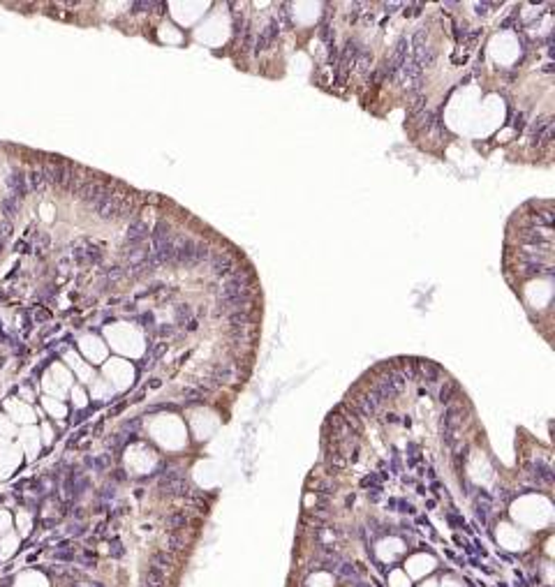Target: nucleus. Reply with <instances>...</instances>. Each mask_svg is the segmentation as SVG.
Listing matches in <instances>:
<instances>
[{"label": "nucleus", "instance_id": "7", "mask_svg": "<svg viewBox=\"0 0 555 587\" xmlns=\"http://www.w3.org/2000/svg\"><path fill=\"white\" fill-rule=\"evenodd\" d=\"M528 469H530V474H532L534 481L541 483V486H550V483H553V469H550L548 462L534 460V462H530Z\"/></svg>", "mask_w": 555, "mask_h": 587}, {"label": "nucleus", "instance_id": "32", "mask_svg": "<svg viewBox=\"0 0 555 587\" xmlns=\"http://www.w3.org/2000/svg\"><path fill=\"white\" fill-rule=\"evenodd\" d=\"M183 328L188 331V333H197V331H199V319H197V317H194V319H190L188 324L183 326Z\"/></svg>", "mask_w": 555, "mask_h": 587}, {"label": "nucleus", "instance_id": "33", "mask_svg": "<svg viewBox=\"0 0 555 587\" xmlns=\"http://www.w3.org/2000/svg\"><path fill=\"white\" fill-rule=\"evenodd\" d=\"M384 419H387V423H391V425H398L400 421H403V419H400V414H396V412H389Z\"/></svg>", "mask_w": 555, "mask_h": 587}, {"label": "nucleus", "instance_id": "34", "mask_svg": "<svg viewBox=\"0 0 555 587\" xmlns=\"http://www.w3.org/2000/svg\"><path fill=\"white\" fill-rule=\"evenodd\" d=\"M368 499H370V502H379V499H382V490H377V488L368 490Z\"/></svg>", "mask_w": 555, "mask_h": 587}, {"label": "nucleus", "instance_id": "39", "mask_svg": "<svg viewBox=\"0 0 555 587\" xmlns=\"http://www.w3.org/2000/svg\"><path fill=\"white\" fill-rule=\"evenodd\" d=\"M160 386H162V379L153 377V379H151V388H160Z\"/></svg>", "mask_w": 555, "mask_h": 587}, {"label": "nucleus", "instance_id": "3", "mask_svg": "<svg viewBox=\"0 0 555 587\" xmlns=\"http://www.w3.org/2000/svg\"><path fill=\"white\" fill-rule=\"evenodd\" d=\"M206 264L211 266V275H213V280H225L227 275H229L231 268L238 264V259H236L234 254H227V252L213 250Z\"/></svg>", "mask_w": 555, "mask_h": 587}, {"label": "nucleus", "instance_id": "6", "mask_svg": "<svg viewBox=\"0 0 555 587\" xmlns=\"http://www.w3.org/2000/svg\"><path fill=\"white\" fill-rule=\"evenodd\" d=\"M7 188H10L12 197H16V199H23V197L30 192V188H28V178H26V171H21V169H14V171L7 176Z\"/></svg>", "mask_w": 555, "mask_h": 587}, {"label": "nucleus", "instance_id": "10", "mask_svg": "<svg viewBox=\"0 0 555 587\" xmlns=\"http://www.w3.org/2000/svg\"><path fill=\"white\" fill-rule=\"evenodd\" d=\"M190 525V516L185 511H171V513L164 516V527L169 532H178V530H185Z\"/></svg>", "mask_w": 555, "mask_h": 587}, {"label": "nucleus", "instance_id": "13", "mask_svg": "<svg viewBox=\"0 0 555 587\" xmlns=\"http://www.w3.org/2000/svg\"><path fill=\"white\" fill-rule=\"evenodd\" d=\"M458 393H461V388H458V384H456V382H440L437 400L446 407V405H451L456 398H458Z\"/></svg>", "mask_w": 555, "mask_h": 587}, {"label": "nucleus", "instance_id": "31", "mask_svg": "<svg viewBox=\"0 0 555 587\" xmlns=\"http://www.w3.org/2000/svg\"><path fill=\"white\" fill-rule=\"evenodd\" d=\"M10 234H12V220H3L0 222V238L5 241Z\"/></svg>", "mask_w": 555, "mask_h": 587}, {"label": "nucleus", "instance_id": "28", "mask_svg": "<svg viewBox=\"0 0 555 587\" xmlns=\"http://www.w3.org/2000/svg\"><path fill=\"white\" fill-rule=\"evenodd\" d=\"M109 548H111V551H109V555H111V557H116V560H118V557H123V555H125V545H123V543H121V541H118V539H114V541H111V545H109Z\"/></svg>", "mask_w": 555, "mask_h": 587}, {"label": "nucleus", "instance_id": "4", "mask_svg": "<svg viewBox=\"0 0 555 587\" xmlns=\"http://www.w3.org/2000/svg\"><path fill=\"white\" fill-rule=\"evenodd\" d=\"M151 238V229L144 220L134 217V220L127 222V229H125V247H139Z\"/></svg>", "mask_w": 555, "mask_h": 587}, {"label": "nucleus", "instance_id": "9", "mask_svg": "<svg viewBox=\"0 0 555 587\" xmlns=\"http://www.w3.org/2000/svg\"><path fill=\"white\" fill-rule=\"evenodd\" d=\"M105 259V247L100 243L86 241V250H84V266H97V264Z\"/></svg>", "mask_w": 555, "mask_h": 587}, {"label": "nucleus", "instance_id": "38", "mask_svg": "<svg viewBox=\"0 0 555 587\" xmlns=\"http://www.w3.org/2000/svg\"><path fill=\"white\" fill-rule=\"evenodd\" d=\"M58 560H74V553H58Z\"/></svg>", "mask_w": 555, "mask_h": 587}, {"label": "nucleus", "instance_id": "30", "mask_svg": "<svg viewBox=\"0 0 555 587\" xmlns=\"http://www.w3.org/2000/svg\"><path fill=\"white\" fill-rule=\"evenodd\" d=\"M495 7H500V3H474V10H477L479 14H486V12L495 10Z\"/></svg>", "mask_w": 555, "mask_h": 587}, {"label": "nucleus", "instance_id": "16", "mask_svg": "<svg viewBox=\"0 0 555 587\" xmlns=\"http://www.w3.org/2000/svg\"><path fill=\"white\" fill-rule=\"evenodd\" d=\"M164 351H167V342H157V345L148 347V351H146V356H144L142 365H144V368H153V365H155V361H160V356H162Z\"/></svg>", "mask_w": 555, "mask_h": 587}, {"label": "nucleus", "instance_id": "24", "mask_svg": "<svg viewBox=\"0 0 555 587\" xmlns=\"http://www.w3.org/2000/svg\"><path fill=\"white\" fill-rule=\"evenodd\" d=\"M421 460V446L419 444H407V462L417 465Z\"/></svg>", "mask_w": 555, "mask_h": 587}, {"label": "nucleus", "instance_id": "26", "mask_svg": "<svg viewBox=\"0 0 555 587\" xmlns=\"http://www.w3.org/2000/svg\"><path fill=\"white\" fill-rule=\"evenodd\" d=\"M405 7V19H414V16H419V12H424V3H409V5H403Z\"/></svg>", "mask_w": 555, "mask_h": 587}, {"label": "nucleus", "instance_id": "20", "mask_svg": "<svg viewBox=\"0 0 555 587\" xmlns=\"http://www.w3.org/2000/svg\"><path fill=\"white\" fill-rule=\"evenodd\" d=\"M426 104H428V97H426V93L409 95V118H414V116L419 114V111H424Z\"/></svg>", "mask_w": 555, "mask_h": 587}, {"label": "nucleus", "instance_id": "19", "mask_svg": "<svg viewBox=\"0 0 555 587\" xmlns=\"http://www.w3.org/2000/svg\"><path fill=\"white\" fill-rule=\"evenodd\" d=\"M19 208H21V199H16V197H12V194L3 199V213H5V220H12V217H16Z\"/></svg>", "mask_w": 555, "mask_h": 587}, {"label": "nucleus", "instance_id": "2", "mask_svg": "<svg viewBox=\"0 0 555 587\" xmlns=\"http://www.w3.org/2000/svg\"><path fill=\"white\" fill-rule=\"evenodd\" d=\"M530 136H532V143L537 148H548L553 143V116H539L530 125Z\"/></svg>", "mask_w": 555, "mask_h": 587}, {"label": "nucleus", "instance_id": "36", "mask_svg": "<svg viewBox=\"0 0 555 587\" xmlns=\"http://www.w3.org/2000/svg\"><path fill=\"white\" fill-rule=\"evenodd\" d=\"M142 321H144L146 326H151V328H155V319H153L151 312H148V315H144V317H142Z\"/></svg>", "mask_w": 555, "mask_h": 587}, {"label": "nucleus", "instance_id": "12", "mask_svg": "<svg viewBox=\"0 0 555 587\" xmlns=\"http://www.w3.org/2000/svg\"><path fill=\"white\" fill-rule=\"evenodd\" d=\"M26 178H28V188H30L32 192H42V190L49 185L47 173H44V169H42V167L30 169V171L26 173Z\"/></svg>", "mask_w": 555, "mask_h": 587}, {"label": "nucleus", "instance_id": "5", "mask_svg": "<svg viewBox=\"0 0 555 587\" xmlns=\"http://www.w3.org/2000/svg\"><path fill=\"white\" fill-rule=\"evenodd\" d=\"M229 328H250L257 324V308H241V310H231L229 315L225 317Z\"/></svg>", "mask_w": 555, "mask_h": 587}, {"label": "nucleus", "instance_id": "29", "mask_svg": "<svg viewBox=\"0 0 555 587\" xmlns=\"http://www.w3.org/2000/svg\"><path fill=\"white\" fill-rule=\"evenodd\" d=\"M500 28H516V30H518V12H513V14H509L507 19H504L502 23H500Z\"/></svg>", "mask_w": 555, "mask_h": 587}, {"label": "nucleus", "instance_id": "1", "mask_svg": "<svg viewBox=\"0 0 555 587\" xmlns=\"http://www.w3.org/2000/svg\"><path fill=\"white\" fill-rule=\"evenodd\" d=\"M278 40H280V26H278V21L273 16H268L266 23L259 28V32H255V49H252V53L259 56V53L268 51V49L275 47Z\"/></svg>", "mask_w": 555, "mask_h": 587}, {"label": "nucleus", "instance_id": "23", "mask_svg": "<svg viewBox=\"0 0 555 587\" xmlns=\"http://www.w3.org/2000/svg\"><path fill=\"white\" fill-rule=\"evenodd\" d=\"M153 331H155V336H160V338H162V342H164V338H167V340H169V338H174V336H176V328H174L171 324H160V326H155V328H153Z\"/></svg>", "mask_w": 555, "mask_h": 587}, {"label": "nucleus", "instance_id": "11", "mask_svg": "<svg viewBox=\"0 0 555 587\" xmlns=\"http://www.w3.org/2000/svg\"><path fill=\"white\" fill-rule=\"evenodd\" d=\"M142 587H167V576H164V571L151 564V566H148V571L144 573Z\"/></svg>", "mask_w": 555, "mask_h": 587}, {"label": "nucleus", "instance_id": "40", "mask_svg": "<svg viewBox=\"0 0 555 587\" xmlns=\"http://www.w3.org/2000/svg\"><path fill=\"white\" fill-rule=\"evenodd\" d=\"M544 72H546V74L553 72V63H546V65H544Z\"/></svg>", "mask_w": 555, "mask_h": 587}, {"label": "nucleus", "instance_id": "15", "mask_svg": "<svg viewBox=\"0 0 555 587\" xmlns=\"http://www.w3.org/2000/svg\"><path fill=\"white\" fill-rule=\"evenodd\" d=\"M151 564L157 566V569H162V571H167V569H174V566H176V560H174V555L169 551H155L151 555Z\"/></svg>", "mask_w": 555, "mask_h": 587}, {"label": "nucleus", "instance_id": "25", "mask_svg": "<svg viewBox=\"0 0 555 587\" xmlns=\"http://www.w3.org/2000/svg\"><path fill=\"white\" fill-rule=\"evenodd\" d=\"M361 486L363 488H377V490H382V479L377 476V474H368V476H363L361 479Z\"/></svg>", "mask_w": 555, "mask_h": 587}, {"label": "nucleus", "instance_id": "14", "mask_svg": "<svg viewBox=\"0 0 555 587\" xmlns=\"http://www.w3.org/2000/svg\"><path fill=\"white\" fill-rule=\"evenodd\" d=\"M181 395H183L185 405H201L206 398H209V391L201 386H185V388H181Z\"/></svg>", "mask_w": 555, "mask_h": 587}, {"label": "nucleus", "instance_id": "35", "mask_svg": "<svg viewBox=\"0 0 555 587\" xmlns=\"http://www.w3.org/2000/svg\"><path fill=\"white\" fill-rule=\"evenodd\" d=\"M125 479H127L125 469H116V472H114V481H116V483H121V481H125Z\"/></svg>", "mask_w": 555, "mask_h": 587}, {"label": "nucleus", "instance_id": "37", "mask_svg": "<svg viewBox=\"0 0 555 587\" xmlns=\"http://www.w3.org/2000/svg\"><path fill=\"white\" fill-rule=\"evenodd\" d=\"M502 77H504L507 81H513L516 77H518V72H516V69H507V72H502Z\"/></svg>", "mask_w": 555, "mask_h": 587}, {"label": "nucleus", "instance_id": "17", "mask_svg": "<svg viewBox=\"0 0 555 587\" xmlns=\"http://www.w3.org/2000/svg\"><path fill=\"white\" fill-rule=\"evenodd\" d=\"M315 84L320 86V88H331L333 86V67L324 65V67L317 69L315 72Z\"/></svg>", "mask_w": 555, "mask_h": 587}, {"label": "nucleus", "instance_id": "8", "mask_svg": "<svg viewBox=\"0 0 555 587\" xmlns=\"http://www.w3.org/2000/svg\"><path fill=\"white\" fill-rule=\"evenodd\" d=\"M188 536H185L183 530H178V532H167V536H164V551L169 553H181L188 548Z\"/></svg>", "mask_w": 555, "mask_h": 587}, {"label": "nucleus", "instance_id": "22", "mask_svg": "<svg viewBox=\"0 0 555 587\" xmlns=\"http://www.w3.org/2000/svg\"><path fill=\"white\" fill-rule=\"evenodd\" d=\"M361 10H363V3H352V5H347V23H356L359 21V16H361Z\"/></svg>", "mask_w": 555, "mask_h": 587}, {"label": "nucleus", "instance_id": "21", "mask_svg": "<svg viewBox=\"0 0 555 587\" xmlns=\"http://www.w3.org/2000/svg\"><path fill=\"white\" fill-rule=\"evenodd\" d=\"M359 21H361L363 26H372V23L377 21V14H375V10H372V7H368L366 3H363V10H361V16H359Z\"/></svg>", "mask_w": 555, "mask_h": 587}, {"label": "nucleus", "instance_id": "27", "mask_svg": "<svg viewBox=\"0 0 555 587\" xmlns=\"http://www.w3.org/2000/svg\"><path fill=\"white\" fill-rule=\"evenodd\" d=\"M525 123H528V111H518V114L513 116V130L516 132H523Z\"/></svg>", "mask_w": 555, "mask_h": 587}, {"label": "nucleus", "instance_id": "18", "mask_svg": "<svg viewBox=\"0 0 555 587\" xmlns=\"http://www.w3.org/2000/svg\"><path fill=\"white\" fill-rule=\"evenodd\" d=\"M190 319H194V310L192 305H178L176 310H174V321H176V326H185Z\"/></svg>", "mask_w": 555, "mask_h": 587}]
</instances>
